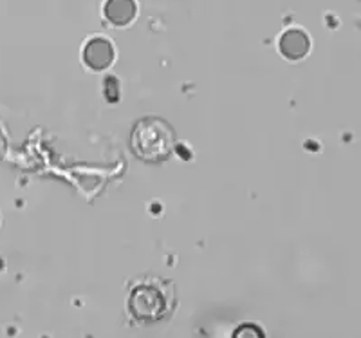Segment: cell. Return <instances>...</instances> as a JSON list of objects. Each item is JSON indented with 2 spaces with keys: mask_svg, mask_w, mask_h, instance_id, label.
Masks as SVG:
<instances>
[{
  "mask_svg": "<svg viewBox=\"0 0 361 338\" xmlns=\"http://www.w3.org/2000/svg\"><path fill=\"white\" fill-rule=\"evenodd\" d=\"M128 313L137 322H159L176 308L172 281L161 277H145L135 282L128 295Z\"/></svg>",
  "mask_w": 361,
  "mask_h": 338,
  "instance_id": "6da1fadb",
  "label": "cell"
},
{
  "mask_svg": "<svg viewBox=\"0 0 361 338\" xmlns=\"http://www.w3.org/2000/svg\"><path fill=\"white\" fill-rule=\"evenodd\" d=\"M176 136L170 125L159 118H145L132 131L130 147L140 159L147 163H161L172 154Z\"/></svg>",
  "mask_w": 361,
  "mask_h": 338,
  "instance_id": "7a4b0ae2",
  "label": "cell"
},
{
  "mask_svg": "<svg viewBox=\"0 0 361 338\" xmlns=\"http://www.w3.org/2000/svg\"><path fill=\"white\" fill-rule=\"evenodd\" d=\"M112 58V46L109 42L102 40V38H96L87 46L85 49V62L89 64L92 69H105L107 66H111Z\"/></svg>",
  "mask_w": 361,
  "mask_h": 338,
  "instance_id": "3957f363",
  "label": "cell"
},
{
  "mask_svg": "<svg viewBox=\"0 0 361 338\" xmlns=\"http://www.w3.org/2000/svg\"><path fill=\"white\" fill-rule=\"evenodd\" d=\"M280 49L288 58H302L309 49V42L302 31H288L280 42Z\"/></svg>",
  "mask_w": 361,
  "mask_h": 338,
  "instance_id": "277c9868",
  "label": "cell"
},
{
  "mask_svg": "<svg viewBox=\"0 0 361 338\" xmlns=\"http://www.w3.org/2000/svg\"><path fill=\"white\" fill-rule=\"evenodd\" d=\"M134 2L132 0H109L105 6V17L116 25H123L134 18Z\"/></svg>",
  "mask_w": 361,
  "mask_h": 338,
  "instance_id": "5b68a950",
  "label": "cell"
},
{
  "mask_svg": "<svg viewBox=\"0 0 361 338\" xmlns=\"http://www.w3.org/2000/svg\"><path fill=\"white\" fill-rule=\"evenodd\" d=\"M233 338H264V333L257 326L246 324V326H240L235 331Z\"/></svg>",
  "mask_w": 361,
  "mask_h": 338,
  "instance_id": "8992f818",
  "label": "cell"
},
{
  "mask_svg": "<svg viewBox=\"0 0 361 338\" xmlns=\"http://www.w3.org/2000/svg\"><path fill=\"white\" fill-rule=\"evenodd\" d=\"M2 152H4V140L0 136V157H2Z\"/></svg>",
  "mask_w": 361,
  "mask_h": 338,
  "instance_id": "52a82bcc",
  "label": "cell"
}]
</instances>
